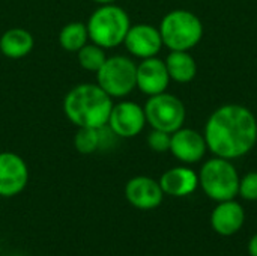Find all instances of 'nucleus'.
<instances>
[{
  "label": "nucleus",
  "mask_w": 257,
  "mask_h": 256,
  "mask_svg": "<svg viewBox=\"0 0 257 256\" xmlns=\"http://www.w3.org/2000/svg\"><path fill=\"white\" fill-rule=\"evenodd\" d=\"M137 88L142 94L152 97L167 91L170 83V75L163 59L148 57L142 59L137 65V75H136Z\"/></svg>",
  "instance_id": "obj_12"
},
{
  "label": "nucleus",
  "mask_w": 257,
  "mask_h": 256,
  "mask_svg": "<svg viewBox=\"0 0 257 256\" xmlns=\"http://www.w3.org/2000/svg\"><path fill=\"white\" fill-rule=\"evenodd\" d=\"M125 198L137 210H154L161 205L164 192L160 186V181L151 177L139 175L126 183Z\"/></svg>",
  "instance_id": "obj_13"
},
{
  "label": "nucleus",
  "mask_w": 257,
  "mask_h": 256,
  "mask_svg": "<svg viewBox=\"0 0 257 256\" xmlns=\"http://www.w3.org/2000/svg\"><path fill=\"white\" fill-rule=\"evenodd\" d=\"M245 223L244 207L235 199L217 202L211 213V226L221 237H232Z\"/></svg>",
  "instance_id": "obj_14"
},
{
  "label": "nucleus",
  "mask_w": 257,
  "mask_h": 256,
  "mask_svg": "<svg viewBox=\"0 0 257 256\" xmlns=\"http://www.w3.org/2000/svg\"><path fill=\"white\" fill-rule=\"evenodd\" d=\"M137 63L122 54L108 56L96 72V84L111 98H123L136 88Z\"/></svg>",
  "instance_id": "obj_6"
},
{
  "label": "nucleus",
  "mask_w": 257,
  "mask_h": 256,
  "mask_svg": "<svg viewBox=\"0 0 257 256\" xmlns=\"http://www.w3.org/2000/svg\"><path fill=\"white\" fill-rule=\"evenodd\" d=\"M59 44L68 53H77L81 47L89 42L87 26L83 21L66 23L59 32Z\"/></svg>",
  "instance_id": "obj_19"
},
{
  "label": "nucleus",
  "mask_w": 257,
  "mask_h": 256,
  "mask_svg": "<svg viewBox=\"0 0 257 256\" xmlns=\"http://www.w3.org/2000/svg\"><path fill=\"white\" fill-rule=\"evenodd\" d=\"M35 47L33 35L23 27H12L0 36V53L9 59H21L32 53Z\"/></svg>",
  "instance_id": "obj_16"
},
{
  "label": "nucleus",
  "mask_w": 257,
  "mask_h": 256,
  "mask_svg": "<svg viewBox=\"0 0 257 256\" xmlns=\"http://www.w3.org/2000/svg\"><path fill=\"white\" fill-rule=\"evenodd\" d=\"M95 2L96 5H110V3H116L117 0H92Z\"/></svg>",
  "instance_id": "obj_24"
},
{
  "label": "nucleus",
  "mask_w": 257,
  "mask_h": 256,
  "mask_svg": "<svg viewBox=\"0 0 257 256\" xmlns=\"http://www.w3.org/2000/svg\"><path fill=\"white\" fill-rule=\"evenodd\" d=\"M172 155L184 164H194L199 163L206 151L208 145L205 136L193 128L181 127L170 137V149Z\"/></svg>",
  "instance_id": "obj_11"
},
{
  "label": "nucleus",
  "mask_w": 257,
  "mask_h": 256,
  "mask_svg": "<svg viewBox=\"0 0 257 256\" xmlns=\"http://www.w3.org/2000/svg\"><path fill=\"white\" fill-rule=\"evenodd\" d=\"M248 253L250 256H257V234H254L248 243Z\"/></svg>",
  "instance_id": "obj_23"
},
{
  "label": "nucleus",
  "mask_w": 257,
  "mask_h": 256,
  "mask_svg": "<svg viewBox=\"0 0 257 256\" xmlns=\"http://www.w3.org/2000/svg\"><path fill=\"white\" fill-rule=\"evenodd\" d=\"M164 62L170 80L176 83H190L197 74V63L190 51H170Z\"/></svg>",
  "instance_id": "obj_17"
},
{
  "label": "nucleus",
  "mask_w": 257,
  "mask_h": 256,
  "mask_svg": "<svg viewBox=\"0 0 257 256\" xmlns=\"http://www.w3.org/2000/svg\"><path fill=\"white\" fill-rule=\"evenodd\" d=\"M208 149L226 160L247 155L257 142V119L241 104H224L212 112L205 125Z\"/></svg>",
  "instance_id": "obj_1"
},
{
  "label": "nucleus",
  "mask_w": 257,
  "mask_h": 256,
  "mask_svg": "<svg viewBox=\"0 0 257 256\" xmlns=\"http://www.w3.org/2000/svg\"><path fill=\"white\" fill-rule=\"evenodd\" d=\"M238 195L250 202L257 201V172H248L242 178H239Z\"/></svg>",
  "instance_id": "obj_21"
},
{
  "label": "nucleus",
  "mask_w": 257,
  "mask_h": 256,
  "mask_svg": "<svg viewBox=\"0 0 257 256\" xmlns=\"http://www.w3.org/2000/svg\"><path fill=\"white\" fill-rule=\"evenodd\" d=\"M89 41L104 50L116 48L123 44V39L131 27L128 12L116 3L99 5L89 17L87 23Z\"/></svg>",
  "instance_id": "obj_3"
},
{
  "label": "nucleus",
  "mask_w": 257,
  "mask_h": 256,
  "mask_svg": "<svg viewBox=\"0 0 257 256\" xmlns=\"http://www.w3.org/2000/svg\"><path fill=\"white\" fill-rule=\"evenodd\" d=\"M170 133L152 128V131L148 134V145L155 152H167L170 149Z\"/></svg>",
  "instance_id": "obj_22"
},
{
  "label": "nucleus",
  "mask_w": 257,
  "mask_h": 256,
  "mask_svg": "<svg viewBox=\"0 0 257 256\" xmlns=\"http://www.w3.org/2000/svg\"><path fill=\"white\" fill-rule=\"evenodd\" d=\"M146 125L145 109L130 100L113 104L107 127L113 131L116 137L133 139L139 136Z\"/></svg>",
  "instance_id": "obj_8"
},
{
  "label": "nucleus",
  "mask_w": 257,
  "mask_h": 256,
  "mask_svg": "<svg viewBox=\"0 0 257 256\" xmlns=\"http://www.w3.org/2000/svg\"><path fill=\"white\" fill-rule=\"evenodd\" d=\"M107 53L102 47L93 44V42H87L84 47H81L77 51V60L78 65L89 71V72H98L99 68L104 65V62L107 60Z\"/></svg>",
  "instance_id": "obj_20"
},
{
  "label": "nucleus",
  "mask_w": 257,
  "mask_h": 256,
  "mask_svg": "<svg viewBox=\"0 0 257 256\" xmlns=\"http://www.w3.org/2000/svg\"><path fill=\"white\" fill-rule=\"evenodd\" d=\"M111 107L113 98L96 83H80L69 89L63 98V112L77 128L105 127Z\"/></svg>",
  "instance_id": "obj_2"
},
{
  "label": "nucleus",
  "mask_w": 257,
  "mask_h": 256,
  "mask_svg": "<svg viewBox=\"0 0 257 256\" xmlns=\"http://www.w3.org/2000/svg\"><path fill=\"white\" fill-rule=\"evenodd\" d=\"M108 133H110V128L107 125L102 128L80 127L77 128V133L74 136V146L83 155L93 154L102 146H105V139Z\"/></svg>",
  "instance_id": "obj_18"
},
{
  "label": "nucleus",
  "mask_w": 257,
  "mask_h": 256,
  "mask_svg": "<svg viewBox=\"0 0 257 256\" xmlns=\"http://www.w3.org/2000/svg\"><path fill=\"white\" fill-rule=\"evenodd\" d=\"M29 183V167L18 154L0 152V198L20 195Z\"/></svg>",
  "instance_id": "obj_9"
},
{
  "label": "nucleus",
  "mask_w": 257,
  "mask_h": 256,
  "mask_svg": "<svg viewBox=\"0 0 257 256\" xmlns=\"http://www.w3.org/2000/svg\"><path fill=\"white\" fill-rule=\"evenodd\" d=\"M123 45L130 54L139 59L155 57L164 47L160 29L148 23L131 24L123 39Z\"/></svg>",
  "instance_id": "obj_10"
},
{
  "label": "nucleus",
  "mask_w": 257,
  "mask_h": 256,
  "mask_svg": "<svg viewBox=\"0 0 257 256\" xmlns=\"http://www.w3.org/2000/svg\"><path fill=\"white\" fill-rule=\"evenodd\" d=\"M164 195L173 198H185L193 195L199 187V174L188 166H176L166 170L160 178Z\"/></svg>",
  "instance_id": "obj_15"
},
{
  "label": "nucleus",
  "mask_w": 257,
  "mask_h": 256,
  "mask_svg": "<svg viewBox=\"0 0 257 256\" xmlns=\"http://www.w3.org/2000/svg\"><path fill=\"white\" fill-rule=\"evenodd\" d=\"M199 186L215 202L230 201L238 196L239 175L232 160L214 155L203 163L199 172Z\"/></svg>",
  "instance_id": "obj_5"
},
{
  "label": "nucleus",
  "mask_w": 257,
  "mask_h": 256,
  "mask_svg": "<svg viewBox=\"0 0 257 256\" xmlns=\"http://www.w3.org/2000/svg\"><path fill=\"white\" fill-rule=\"evenodd\" d=\"M158 29L163 45L170 51H188L194 48L203 36L200 18L187 9H173L167 12Z\"/></svg>",
  "instance_id": "obj_4"
},
{
  "label": "nucleus",
  "mask_w": 257,
  "mask_h": 256,
  "mask_svg": "<svg viewBox=\"0 0 257 256\" xmlns=\"http://www.w3.org/2000/svg\"><path fill=\"white\" fill-rule=\"evenodd\" d=\"M143 109L146 124H149L154 130H161L170 134L184 127L187 118L184 103L176 95L167 92L149 97Z\"/></svg>",
  "instance_id": "obj_7"
}]
</instances>
